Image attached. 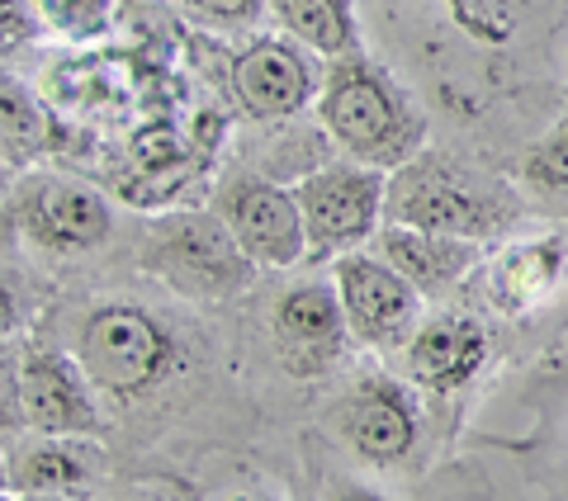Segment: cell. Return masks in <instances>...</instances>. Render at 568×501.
<instances>
[{"mask_svg":"<svg viewBox=\"0 0 568 501\" xmlns=\"http://www.w3.org/2000/svg\"><path fill=\"white\" fill-rule=\"evenodd\" d=\"M388 223L450 232V237L488 242L517 218V194L497 185L493 175L459 166L450 156H413L388 175Z\"/></svg>","mask_w":568,"mask_h":501,"instance_id":"obj_1","label":"cell"},{"mask_svg":"<svg viewBox=\"0 0 568 501\" xmlns=\"http://www.w3.org/2000/svg\"><path fill=\"white\" fill-rule=\"evenodd\" d=\"M317 119L351 161L379 171H398L422 147V119L413 114V104L361 52L332 62L323 91H317Z\"/></svg>","mask_w":568,"mask_h":501,"instance_id":"obj_2","label":"cell"},{"mask_svg":"<svg viewBox=\"0 0 568 501\" xmlns=\"http://www.w3.org/2000/svg\"><path fill=\"white\" fill-rule=\"evenodd\" d=\"M298 213L308 232V256H346L379 232L388 171L365 166V161H332V166L304 175L294 185Z\"/></svg>","mask_w":568,"mask_h":501,"instance_id":"obj_3","label":"cell"},{"mask_svg":"<svg viewBox=\"0 0 568 501\" xmlns=\"http://www.w3.org/2000/svg\"><path fill=\"white\" fill-rule=\"evenodd\" d=\"M77 360L100 392L138 398L171 365V341L148 313L138 308H100L81 331Z\"/></svg>","mask_w":568,"mask_h":501,"instance_id":"obj_4","label":"cell"},{"mask_svg":"<svg viewBox=\"0 0 568 501\" xmlns=\"http://www.w3.org/2000/svg\"><path fill=\"white\" fill-rule=\"evenodd\" d=\"M213 213L233 232L242 256L261 265V270H290V265L308 256V232L294 190L271 181H233L219 190Z\"/></svg>","mask_w":568,"mask_h":501,"instance_id":"obj_5","label":"cell"},{"mask_svg":"<svg viewBox=\"0 0 568 501\" xmlns=\"http://www.w3.org/2000/svg\"><path fill=\"white\" fill-rule=\"evenodd\" d=\"M332 284H336V298H342V313H346V327L355 341L407 346V336L417 331L422 294L384 256L346 250V256H336Z\"/></svg>","mask_w":568,"mask_h":501,"instance_id":"obj_6","label":"cell"},{"mask_svg":"<svg viewBox=\"0 0 568 501\" xmlns=\"http://www.w3.org/2000/svg\"><path fill=\"white\" fill-rule=\"evenodd\" d=\"M152 265L166 279L175 275L190 294H233L242 279H252L256 265L242 256L233 232L219 213H194V218H166L152 232Z\"/></svg>","mask_w":568,"mask_h":501,"instance_id":"obj_7","label":"cell"},{"mask_svg":"<svg viewBox=\"0 0 568 501\" xmlns=\"http://www.w3.org/2000/svg\"><path fill=\"white\" fill-rule=\"evenodd\" d=\"M81 360H67L62 350H24L20 355V402L24 431L52 440H85L100 431V411L91 398Z\"/></svg>","mask_w":568,"mask_h":501,"instance_id":"obj_8","label":"cell"},{"mask_svg":"<svg viewBox=\"0 0 568 501\" xmlns=\"http://www.w3.org/2000/svg\"><path fill=\"white\" fill-rule=\"evenodd\" d=\"M237 104L252 119H290L317 100V67L304 43L294 39H256L233 62Z\"/></svg>","mask_w":568,"mask_h":501,"instance_id":"obj_9","label":"cell"},{"mask_svg":"<svg viewBox=\"0 0 568 501\" xmlns=\"http://www.w3.org/2000/svg\"><path fill=\"white\" fill-rule=\"evenodd\" d=\"M351 336L336 284H298L275 303V346L298 374L327 369Z\"/></svg>","mask_w":568,"mask_h":501,"instance_id":"obj_10","label":"cell"},{"mask_svg":"<svg viewBox=\"0 0 568 501\" xmlns=\"http://www.w3.org/2000/svg\"><path fill=\"white\" fill-rule=\"evenodd\" d=\"M379 256L413 284L417 294H440L465 279L478 265V242L450 237V232H426L407 223H388L379 232Z\"/></svg>","mask_w":568,"mask_h":501,"instance_id":"obj_11","label":"cell"},{"mask_svg":"<svg viewBox=\"0 0 568 501\" xmlns=\"http://www.w3.org/2000/svg\"><path fill=\"white\" fill-rule=\"evenodd\" d=\"M29 227H33V237L52 250H91L110 237L114 213L91 185L48 181L29 200Z\"/></svg>","mask_w":568,"mask_h":501,"instance_id":"obj_12","label":"cell"},{"mask_svg":"<svg viewBox=\"0 0 568 501\" xmlns=\"http://www.w3.org/2000/svg\"><path fill=\"white\" fill-rule=\"evenodd\" d=\"M484 327L469 317H432L407 336V369L422 388L450 392L474 379V369L484 365Z\"/></svg>","mask_w":568,"mask_h":501,"instance_id":"obj_13","label":"cell"},{"mask_svg":"<svg viewBox=\"0 0 568 501\" xmlns=\"http://www.w3.org/2000/svg\"><path fill=\"white\" fill-rule=\"evenodd\" d=\"M564 270V242L540 237V242H511L497 250L488 265V289L503 313H526L549 298Z\"/></svg>","mask_w":568,"mask_h":501,"instance_id":"obj_14","label":"cell"},{"mask_svg":"<svg viewBox=\"0 0 568 501\" xmlns=\"http://www.w3.org/2000/svg\"><path fill=\"white\" fill-rule=\"evenodd\" d=\"M346 436L365 459L394 463L413 450L417 417H413V407L403 402V392H394L388 384H369L355 392V402L346 411Z\"/></svg>","mask_w":568,"mask_h":501,"instance_id":"obj_15","label":"cell"},{"mask_svg":"<svg viewBox=\"0 0 568 501\" xmlns=\"http://www.w3.org/2000/svg\"><path fill=\"white\" fill-rule=\"evenodd\" d=\"M275 14L284 39L304 43L317 58H346L361 52V33H355V10L351 0H265Z\"/></svg>","mask_w":568,"mask_h":501,"instance_id":"obj_16","label":"cell"},{"mask_svg":"<svg viewBox=\"0 0 568 501\" xmlns=\"http://www.w3.org/2000/svg\"><path fill=\"white\" fill-rule=\"evenodd\" d=\"M48 142H52V123L43 100L24 81L0 76V147L14 161H33L39 152H48Z\"/></svg>","mask_w":568,"mask_h":501,"instance_id":"obj_17","label":"cell"},{"mask_svg":"<svg viewBox=\"0 0 568 501\" xmlns=\"http://www.w3.org/2000/svg\"><path fill=\"white\" fill-rule=\"evenodd\" d=\"M71 440H52L43 436L39 444H29V450H20V459L10 463V492L14 497H48V492H71L85 482V469L81 459L67 450Z\"/></svg>","mask_w":568,"mask_h":501,"instance_id":"obj_18","label":"cell"},{"mask_svg":"<svg viewBox=\"0 0 568 501\" xmlns=\"http://www.w3.org/2000/svg\"><path fill=\"white\" fill-rule=\"evenodd\" d=\"M43 33L62 43H91L114 24V0H39Z\"/></svg>","mask_w":568,"mask_h":501,"instance_id":"obj_19","label":"cell"},{"mask_svg":"<svg viewBox=\"0 0 568 501\" xmlns=\"http://www.w3.org/2000/svg\"><path fill=\"white\" fill-rule=\"evenodd\" d=\"M181 133L171 129V123H152V129H142L133 137V161L142 171H171L175 161H181Z\"/></svg>","mask_w":568,"mask_h":501,"instance_id":"obj_20","label":"cell"},{"mask_svg":"<svg viewBox=\"0 0 568 501\" xmlns=\"http://www.w3.org/2000/svg\"><path fill=\"white\" fill-rule=\"evenodd\" d=\"M24 431V402H20V355L0 346V440Z\"/></svg>","mask_w":568,"mask_h":501,"instance_id":"obj_21","label":"cell"},{"mask_svg":"<svg viewBox=\"0 0 568 501\" xmlns=\"http://www.w3.org/2000/svg\"><path fill=\"white\" fill-rule=\"evenodd\" d=\"M39 33H43L39 0H0V52L24 48L29 39H39Z\"/></svg>","mask_w":568,"mask_h":501,"instance_id":"obj_22","label":"cell"},{"mask_svg":"<svg viewBox=\"0 0 568 501\" xmlns=\"http://www.w3.org/2000/svg\"><path fill=\"white\" fill-rule=\"evenodd\" d=\"M181 6L204 24H219V29H237V24H252L265 0H181Z\"/></svg>","mask_w":568,"mask_h":501,"instance_id":"obj_23","label":"cell"},{"mask_svg":"<svg viewBox=\"0 0 568 501\" xmlns=\"http://www.w3.org/2000/svg\"><path fill=\"white\" fill-rule=\"evenodd\" d=\"M530 175L545 185H568V123L545 142V147L530 156Z\"/></svg>","mask_w":568,"mask_h":501,"instance_id":"obj_24","label":"cell"},{"mask_svg":"<svg viewBox=\"0 0 568 501\" xmlns=\"http://www.w3.org/2000/svg\"><path fill=\"white\" fill-rule=\"evenodd\" d=\"M14 331V298H10V289H0V341Z\"/></svg>","mask_w":568,"mask_h":501,"instance_id":"obj_25","label":"cell"},{"mask_svg":"<svg viewBox=\"0 0 568 501\" xmlns=\"http://www.w3.org/2000/svg\"><path fill=\"white\" fill-rule=\"evenodd\" d=\"M0 497H14V492H10V463H6V459H0Z\"/></svg>","mask_w":568,"mask_h":501,"instance_id":"obj_26","label":"cell"}]
</instances>
